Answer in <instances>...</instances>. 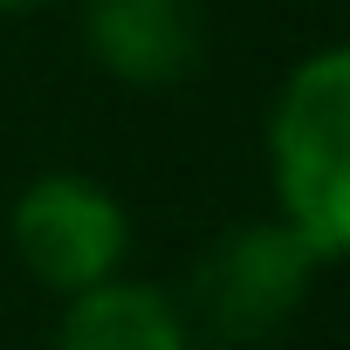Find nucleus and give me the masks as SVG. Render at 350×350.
I'll list each match as a JSON object with an SVG mask.
<instances>
[{"label":"nucleus","instance_id":"nucleus-4","mask_svg":"<svg viewBox=\"0 0 350 350\" xmlns=\"http://www.w3.org/2000/svg\"><path fill=\"white\" fill-rule=\"evenodd\" d=\"M83 42L131 90H172L206 55V28L193 0H90Z\"/></svg>","mask_w":350,"mask_h":350},{"label":"nucleus","instance_id":"nucleus-3","mask_svg":"<svg viewBox=\"0 0 350 350\" xmlns=\"http://www.w3.org/2000/svg\"><path fill=\"white\" fill-rule=\"evenodd\" d=\"M8 241H14V261L35 288L76 302V295L124 275L131 213L90 172H42V179L21 186V200L8 213Z\"/></svg>","mask_w":350,"mask_h":350},{"label":"nucleus","instance_id":"nucleus-6","mask_svg":"<svg viewBox=\"0 0 350 350\" xmlns=\"http://www.w3.org/2000/svg\"><path fill=\"white\" fill-rule=\"evenodd\" d=\"M21 8H42V0H0V14H21Z\"/></svg>","mask_w":350,"mask_h":350},{"label":"nucleus","instance_id":"nucleus-2","mask_svg":"<svg viewBox=\"0 0 350 350\" xmlns=\"http://www.w3.org/2000/svg\"><path fill=\"white\" fill-rule=\"evenodd\" d=\"M316 254L282 220H241L213 234L179 288L193 336L206 343H275L316 288Z\"/></svg>","mask_w":350,"mask_h":350},{"label":"nucleus","instance_id":"nucleus-1","mask_svg":"<svg viewBox=\"0 0 350 350\" xmlns=\"http://www.w3.org/2000/svg\"><path fill=\"white\" fill-rule=\"evenodd\" d=\"M268 179H275V220L316 254H350V42L316 49L288 69L275 110H268Z\"/></svg>","mask_w":350,"mask_h":350},{"label":"nucleus","instance_id":"nucleus-5","mask_svg":"<svg viewBox=\"0 0 350 350\" xmlns=\"http://www.w3.org/2000/svg\"><path fill=\"white\" fill-rule=\"evenodd\" d=\"M55 350H200V336L172 288L117 275V282L62 302Z\"/></svg>","mask_w":350,"mask_h":350}]
</instances>
